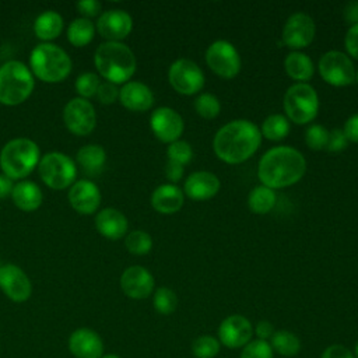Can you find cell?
<instances>
[{"label":"cell","instance_id":"1","mask_svg":"<svg viewBox=\"0 0 358 358\" xmlns=\"http://www.w3.org/2000/svg\"><path fill=\"white\" fill-rule=\"evenodd\" d=\"M260 143V129L250 120L236 119L215 133L213 148L221 161L235 165L249 159L257 151Z\"/></svg>","mask_w":358,"mask_h":358},{"label":"cell","instance_id":"23","mask_svg":"<svg viewBox=\"0 0 358 358\" xmlns=\"http://www.w3.org/2000/svg\"><path fill=\"white\" fill-rule=\"evenodd\" d=\"M95 227L108 239H120L127 232V218L116 208H103L95 217Z\"/></svg>","mask_w":358,"mask_h":358},{"label":"cell","instance_id":"17","mask_svg":"<svg viewBox=\"0 0 358 358\" xmlns=\"http://www.w3.org/2000/svg\"><path fill=\"white\" fill-rule=\"evenodd\" d=\"M133 28V20L130 14L120 8H112L103 11L96 22L98 32L108 41L119 42L126 38Z\"/></svg>","mask_w":358,"mask_h":358},{"label":"cell","instance_id":"42","mask_svg":"<svg viewBox=\"0 0 358 358\" xmlns=\"http://www.w3.org/2000/svg\"><path fill=\"white\" fill-rule=\"evenodd\" d=\"M95 95H96L98 101L102 103H113L116 101V98L119 96V90L116 88L115 84L106 81V83L99 84Z\"/></svg>","mask_w":358,"mask_h":358},{"label":"cell","instance_id":"34","mask_svg":"<svg viewBox=\"0 0 358 358\" xmlns=\"http://www.w3.org/2000/svg\"><path fill=\"white\" fill-rule=\"evenodd\" d=\"M194 109L201 117L214 119L220 115L221 103L214 94L203 92L194 99Z\"/></svg>","mask_w":358,"mask_h":358},{"label":"cell","instance_id":"15","mask_svg":"<svg viewBox=\"0 0 358 358\" xmlns=\"http://www.w3.org/2000/svg\"><path fill=\"white\" fill-rule=\"evenodd\" d=\"M253 336L252 323L242 315L225 317L218 327V341L228 348L245 347Z\"/></svg>","mask_w":358,"mask_h":358},{"label":"cell","instance_id":"6","mask_svg":"<svg viewBox=\"0 0 358 358\" xmlns=\"http://www.w3.org/2000/svg\"><path fill=\"white\" fill-rule=\"evenodd\" d=\"M34 85V76L22 62L10 60L0 67L1 103L13 106L24 102L31 95Z\"/></svg>","mask_w":358,"mask_h":358},{"label":"cell","instance_id":"50","mask_svg":"<svg viewBox=\"0 0 358 358\" xmlns=\"http://www.w3.org/2000/svg\"><path fill=\"white\" fill-rule=\"evenodd\" d=\"M13 189H14L13 179L8 178L7 175L1 173V175H0V199H4V197H7L8 194H11Z\"/></svg>","mask_w":358,"mask_h":358},{"label":"cell","instance_id":"43","mask_svg":"<svg viewBox=\"0 0 358 358\" xmlns=\"http://www.w3.org/2000/svg\"><path fill=\"white\" fill-rule=\"evenodd\" d=\"M344 43L348 55L354 59H358V24H354L348 28Z\"/></svg>","mask_w":358,"mask_h":358},{"label":"cell","instance_id":"51","mask_svg":"<svg viewBox=\"0 0 358 358\" xmlns=\"http://www.w3.org/2000/svg\"><path fill=\"white\" fill-rule=\"evenodd\" d=\"M101 358H120V357L116 354H103Z\"/></svg>","mask_w":358,"mask_h":358},{"label":"cell","instance_id":"35","mask_svg":"<svg viewBox=\"0 0 358 358\" xmlns=\"http://www.w3.org/2000/svg\"><path fill=\"white\" fill-rule=\"evenodd\" d=\"M126 249L133 255H145L152 248V239L145 231H131L124 239Z\"/></svg>","mask_w":358,"mask_h":358},{"label":"cell","instance_id":"21","mask_svg":"<svg viewBox=\"0 0 358 358\" xmlns=\"http://www.w3.org/2000/svg\"><path fill=\"white\" fill-rule=\"evenodd\" d=\"M71 207L81 214H92L101 203V192L91 180H78L69 190Z\"/></svg>","mask_w":358,"mask_h":358},{"label":"cell","instance_id":"54","mask_svg":"<svg viewBox=\"0 0 358 358\" xmlns=\"http://www.w3.org/2000/svg\"><path fill=\"white\" fill-rule=\"evenodd\" d=\"M0 267H1V264H0Z\"/></svg>","mask_w":358,"mask_h":358},{"label":"cell","instance_id":"33","mask_svg":"<svg viewBox=\"0 0 358 358\" xmlns=\"http://www.w3.org/2000/svg\"><path fill=\"white\" fill-rule=\"evenodd\" d=\"M152 303L158 313L171 315L172 312H175V309L178 306V296L173 292V289H171L168 287H159L154 292Z\"/></svg>","mask_w":358,"mask_h":358},{"label":"cell","instance_id":"38","mask_svg":"<svg viewBox=\"0 0 358 358\" xmlns=\"http://www.w3.org/2000/svg\"><path fill=\"white\" fill-rule=\"evenodd\" d=\"M166 154H168V159L179 162L182 165H186L192 161L193 148L187 141L176 140V141L169 144V147L166 150Z\"/></svg>","mask_w":358,"mask_h":358},{"label":"cell","instance_id":"18","mask_svg":"<svg viewBox=\"0 0 358 358\" xmlns=\"http://www.w3.org/2000/svg\"><path fill=\"white\" fill-rule=\"evenodd\" d=\"M120 288L129 298L144 299L154 289V277L143 266H130L120 277Z\"/></svg>","mask_w":358,"mask_h":358},{"label":"cell","instance_id":"22","mask_svg":"<svg viewBox=\"0 0 358 358\" xmlns=\"http://www.w3.org/2000/svg\"><path fill=\"white\" fill-rule=\"evenodd\" d=\"M119 99L129 110L145 112L154 103V94L145 84L129 81L119 90Z\"/></svg>","mask_w":358,"mask_h":358},{"label":"cell","instance_id":"14","mask_svg":"<svg viewBox=\"0 0 358 358\" xmlns=\"http://www.w3.org/2000/svg\"><path fill=\"white\" fill-rule=\"evenodd\" d=\"M150 126L158 140L169 144L179 140L185 129L182 116L175 109L168 106L158 108L152 112L150 117Z\"/></svg>","mask_w":358,"mask_h":358},{"label":"cell","instance_id":"10","mask_svg":"<svg viewBox=\"0 0 358 358\" xmlns=\"http://www.w3.org/2000/svg\"><path fill=\"white\" fill-rule=\"evenodd\" d=\"M206 63L222 78H234L241 71V56L236 48L224 39L214 41L207 48Z\"/></svg>","mask_w":358,"mask_h":358},{"label":"cell","instance_id":"26","mask_svg":"<svg viewBox=\"0 0 358 358\" xmlns=\"http://www.w3.org/2000/svg\"><path fill=\"white\" fill-rule=\"evenodd\" d=\"M285 73L296 83H306L312 78L315 67L310 57L302 52L294 50L284 60Z\"/></svg>","mask_w":358,"mask_h":358},{"label":"cell","instance_id":"32","mask_svg":"<svg viewBox=\"0 0 358 358\" xmlns=\"http://www.w3.org/2000/svg\"><path fill=\"white\" fill-rule=\"evenodd\" d=\"M94 32L95 27L88 18H76L67 28V38L74 46H84L94 38Z\"/></svg>","mask_w":358,"mask_h":358},{"label":"cell","instance_id":"46","mask_svg":"<svg viewBox=\"0 0 358 358\" xmlns=\"http://www.w3.org/2000/svg\"><path fill=\"white\" fill-rule=\"evenodd\" d=\"M77 8L85 17H94L101 11V3L98 0H83L77 3Z\"/></svg>","mask_w":358,"mask_h":358},{"label":"cell","instance_id":"11","mask_svg":"<svg viewBox=\"0 0 358 358\" xmlns=\"http://www.w3.org/2000/svg\"><path fill=\"white\" fill-rule=\"evenodd\" d=\"M169 84L182 95H193L204 87V74L201 69L190 59L175 60L168 71Z\"/></svg>","mask_w":358,"mask_h":358},{"label":"cell","instance_id":"20","mask_svg":"<svg viewBox=\"0 0 358 358\" xmlns=\"http://www.w3.org/2000/svg\"><path fill=\"white\" fill-rule=\"evenodd\" d=\"M220 179L208 171H197L187 176L185 182V194L196 201H203L214 197L220 190Z\"/></svg>","mask_w":358,"mask_h":358},{"label":"cell","instance_id":"24","mask_svg":"<svg viewBox=\"0 0 358 358\" xmlns=\"http://www.w3.org/2000/svg\"><path fill=\"white\" fill-rule=\"evenodd\" d=\"M151 206L161 214L178 213L183 206V192L173 183L159 185L151 194Z\"/></svg>","mask_w":358,"mask_h":358},{"label":"cell","instance_id":"27","mask_svg":"<svg viewBox=\"0 0 358 358\" xmlns=\"http://www.w3.org/2000/svg\"><path fill=\"white\" fill-rule=\"evenodd\" d=\"M62 29H63V18L59 13L53 10H46L35 18L34 31L36 36L43 41H49L59 36Z\"/></svg>","mask_w":358,"mask_h":358},{"label":"cell","instance_id":"29","mask_svg":"<svg viewBox=\"0 0 358 358\" xmlns=\"http://www.w3.org/2000/svg\"><path fill=\"white\" fill-rule=\"evenodd\" d=\"M106 159L105 150L98 144H87L77 152V161L85 172L96 173L103 168Z\"/></svg>","mask_w":358,"mask_h":358},{"label":"cell","instance_id":"53","mask_svg":"<svg viewBox=\"0 0 358 358\" xmlns=\"http://www.w3.org/2000/svg\"><path fill=\"white\" fill-rule=\"evenodd\" d=\"M355 80L358 81V71H355Z\"/></svg>","mask_w":358,"mask_h":358},{"label":"cell","instance_id":"12","mask_svg":"<svg viewBox=\"0 0 358 358\" xmlns=\"http://www.w3.org/2000/svg\"><path fill=\"white\" fill-rule=\"evenodd\" d=\"M66 127L78 136L90 134L96 123V115L92 103L85 98H73L63 109Z\"/></svg>","mask_w":358,"mask_h":358},{"label":"cell","instance_id":"28","mask_svg":"<svg viewBox=\"0 0 358 358\" xmlns=\"http://www.w3.org/2000/svg\"><path fill=\"white\" fill-rule=\"evenodd\" d=\"M277 200L275 192L264 185L253 187L248 196L249 210L255 214H267L271 211Z\"/></svg>","mask_w":358,"mask_h":358},{"label":"cell","instance_id":"4","mask_svg":"<svg viewBox=\"0 0 358 358\" xmlns=\"http://www.w3.org/2000/svg\"><path fill=\"white\" fill-rule=\"evenodd\" d=\"M29 64L34 74L46 83L64 80L71 70L69 55L55 43L43 42L36 45L29 56Z\"/></svg>","mask_w":358,"mask_h":358},{"label":"cell","instance_id":"9","mask_svg":"<svg viewBox=\"0 0 358 358\" xmlns=\"http://www.w3.org/2000/svg\"><path fill=\"white\" fill-rule=\"evenodd\" d=\"M320 77L330 85L345 87L355 81L352 60L340 50H329L319 60Z\"/></svg>","mask_w":358,"mask_h":358},{"label":"cell","instance_id":"30","mask_svg":"<svg viewBox=\"0 0 358 358\" xmlns=\"http://www.w3.org/2000/svg\"><path fill=\"white\" fill-rule=\"evenodd\" d=\"M289 120L281 113H273L267 116L262 124L260 133L263 137L271 141L282 140L289 133Z\"/></svg>","mask_w":358,"mask_h":358},{"label":"cell","instance_id":"44","mask_svg":"<svg viewBox=\"0 0 358 358\" xmlns=\"http://www.w3.org/2000/svg\"><path fill=\"white\" fill-rule=\"evenodd\" d=\"M320 358H355V357L347 347L340 344H333V345H329L322 352Z\"/></svg>","mask_w":358,"mask_h":358},{"label":"cell","instance_id":"36","mask_svg":"<svg viewBox=\"0 0 358 358\" xmlns=\"http://www.w3.org/2000/svg\"><path fill=\"white\" fill-rule=\"evenodd\" d=\"M192 352L196 358H214L220 352V341L213 336H200L193 340Z\"/></svg>","mask_w":358,"mask_h":358},{"label":"cell","instance_id":"16","mask_svg":"<svg viewBox=\"0 0 358 358\" xmlns=\"http://www.w3.org/2000/svg\"><path fill=\"white\" fill-rule=\"evenodd\" d=\"M0 288L14 302L27 301L32 292L29 278L15 264H3L0 267Z\"/></svg>","mask_w":358,"mask_h":358},{"label":"cell","instance_id":"49","mask_svg":"<svg viewBox=\"0 0 358 358\" xmlns=\"http://www.w3.org/2000/svg\"><path fill=\"white\" fill-rule=\"evenodd\" d=\"M343 14L348 24H351V25L358 24V1H350L345 6Z\"/></svg>","mask_w":358,"mask_h":358},{"label":"cell","instance_id":"40","mask_svg":"<svg viewBox=\"0 0 358 358\" xmlns=\"http://www.w3.org/2000/svg\"><path fill=\"white\" fill-rule=\"evenodd\" d=\"M99 84H101L99 83V77L95 73L87 71V73H83V74H80L77 77V80H76V91L83 98L92 96V95H95Z\"/></svg>","mask_w":358,"mask_h":358},{"label":"cell","instance_id":"13","mask_svg":"<svg viewBox=\"0 0 358 358\" xmlns=\"http://www.w3.org/2000/svg\"><path fill=\"white\" fill-rule=\"evenodd\" d=\"M316 25L312 17L305 13H294L282 27V42L291 49H302L310 45L315 38Z\"/></svg>","mask_w":358,"mask_h":358},{"label":"cell","instance_id":"47","mask_svg":"<svg viewBox=\"0 0 358 358\" xmlns=\"http://www.w3.org/2000/svg\"><path fill=\"white\" fill-rule=\"evenodd\" d=\"M165 173H166V178L171 182H179L182 179V176H183V165L179 164V162L168 159L166 168H165Z\"/></svg>","mask_w":358,"mask_h":358},{"label":"cell","instance_id":"3","mask_svg":"<svg viewBox=\"0 0 358 358\" xmlns=\"http://www.w3.org/2000/svg\"><path fill=\"white\" fill-rule=\"evenodd\" d=\"M94 62L101 76L112 84L126 83L134 74L137 64L131 49L113 41L103 42L96 48Z\"/></svg>","mask_w":358,"mask_h":358},{"label":"cell","instance_id":"31","mask_svg":"<svg viewBox=\"0 0 358 358\" xmlns=\"http://www.w3.org/2000/svg\"><path fill=\"white\" fill-rule=\"evenodd\" d=\"M270 345L274 351L284 357H294L301 351L299 338L289 330H277L270 338Z\"/></svg>","mask_w":358,"mask_h":358},{"label":"cell","instance_id":"19","mask_svg":"<svg viewBox=\"0 0 358 358\" xmlns=\"http://www.w3.org/2000/svg\"><path fill=\"white\" fill-rule=\"evenodd\" d=\"M69 350L76 358H101L103 355V343L96 331L81 327L71 333Z\"/></svg>","mask_w":358,"mask_h":358},{"label":"cell","instance_id":"7","mask_svg":"<svg viewBox=\"0 0 358 358\" xmlns=\"http://www.w3.org/2000/svg\"><path fill=\"white\" fill-rule=\"evenodd\" d=\"M282 106L287 119L296 124H306L319 112V96L308 83H295L285 91Z\"/></svg>","mask_w":358,"mask_h":358},{"label":"cell","instance_id":"45","mask_svg":"<svg viewBox=\"0 0 358 358\" xmlns=\"http://www.w3.org/2000/svg\"><path fill=\"white\" fill-rule=\"evenodd\" d=\"M343 131L348 138V141L358 143V113H354L347 119V122L344 123Z\"/></svg>","mask_w":358,"mask_h":358},{"label":"cell","instance_id":"2","mask_svg":"<svg viewBox=\"0 0 358 358\" xmlns=\"http://www.w3.org/2000/svg\"><path fill=\"white\" fill-rule=\"evenodd\" d=\"M305 172V157L296 148L288 145L270 148L264 152L257 165L259 180L273 190L299 182Z\"/></svg>","mask_w":358,"mask_h":358},{"label":"cell","instance_id":"37","mask_svg":"<svg viewBox=\"0 0 358 358\" xmlns=\"http://www.w3.org/2000/svg\"><path fill=\"white\" fill-rule=\"evenodd\" d=\"M329 141V130L322 124H312L305 131V143L312 150H326Z\"/></svg>","mask_w":358,"mask_h":358},{"label":"cell","instance_id":"8","mask_svg":"<svg viewBox=\"0 0 358 358\" xmlns=\"http://www.w3.org/2000/svg\"><path fill=\"white\" fill-rule=\"evenodd\" d=\"M39 175L52 189H66L77 175L76 164L63 152H48L39 161Z\"/></svg>","mask_w":358,"mask_h":358},{"label":"cell","instance_id":"5","mask_svg":"<svg viewBox=\"0 0 358 358\" xmlns=\"http://www.w3.org/2000/svg\"><path fill=\"white\" fill-rule=\"evenodd\" d=\"M39 162V148L35 141L24 137L10 140L0 152V166L11 179H20L32 172Z\"/></svg>","mask_w":358,"mask_h":358},{"label":"cell","instance_id":"52","mask_svg":"<svg viewBox=\"0 0 358 358\" xmlns=\"http://www.w3.org/2000/svg\"><path fill=\"white\" fill-rule=\"evenodd\" d=\"M354 351H355V355H357V358H358V341L355 343V347H354Z\"/></svg>","mask_w":358,"mask_h":358},{"label":"cell","instance_id":"41","mask_svg":"<svg viewBox=\"0 0 358 358\" xmlns=\"http://www.w3.org/2000/svg\"><path fill=\"white\" fill-rule=\"evenodd\" d=\"M347 145H348V138L345 137L343 129H333L331 131H329V141L326 145L327 151L338 152L345 150Z\"/></svg>","mask_w":358,"mask_h":358},{"label":"cell","instance_id":"48","mask_svg":"<svg viewBox=\"0 0 358 358\" xmlns=\"http://www.w3.org/2000/svg\"><path fill=\"white\" fill-rule=\"evenodd\" d=\"M255 333L257 334L259 340H270L274 334V326L268 322V320H260L257 324H256V329H255Z\"/></svg>","mask_w":358,"mask_h":358},{"label":"cell","instance_id":"39","mask_svg":"<svg viewBox=\"0 0 358 358\" xmlns=\"http://www.w3.org/2000/svg\"><path fill=\"white\" fill-rule=\"evenodd\" d=\"M241 358H273V348L268 341L250 340L242 350Z\"/></svg>","mask_w":358,"mask_h":358},{"label":"cell","instance_id":"25","mask_svg":"<svg viewBox=\"0 0 358 358\" xmlns=\"http://www.w3.org/2000/svg\"><path fill=\"white\" fill-rule=\"evenodd\" d=\"M11 197L14 204L24 210V211H34L36 210L42 203V192L39 186L29 180H22L14 185V189L11 192Z\"/></svg>","mask_w":358,"mask_h":358}]
</instances>
